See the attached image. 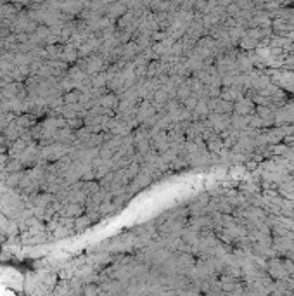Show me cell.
Listing matches in <instances>:
<instances>
[{"instance_id":"3","label":"cell","mask_w":294,"mask_h":296,"mask_svg":"<svg viewBox=\"0 0 294 296\" xmlns=\"http://www.w3.org/2000/svg\"><path fill=\"white\" fill-rule=\"evenodd\" d=\"M184 102H185V107H187V109H194V107L197 106V102H196V97H187Z\"/></svg>"},{"instance_id":"4","label":"cell","mask_w":294,"mask_h":296,"mask_svg":"<svg viewBox=\"0 0 294 296\" xmlns=\"http://www.w3.org/2000/svg\"><path fill=\"white\" fill-rule=\"evenodd\" d=\"M68 211H69V215H80V213H81V208L76 206V204H71V206L68 208Z\"/></svg>"},{"instance_id":"2","label":"cell","mask_w":294,"mask_h":296,"mask_svg":"<svg viewBox=\"0 0 294 296\" xmlns=\"http://www.w3.org/2000/svg\"><path fill=\"white\" fill-rule=\"evenodd\" d=\"M116 102H118V101H116V97L109 94L107 97H102V102H101V104H102L104 107H106V106H107V107H114V106H116Z\"/></svg>"},{"instance_id":"5","label":"cell","mask_w":294,"mask_h":296,"mask_svg":"<svg viewBox=\"0 0 294 296\" xmlns=\"http://www.w3.org/2000/svg\"><path fill=\"white\" fill-rule=\"evenodd\" d=\"M64 101L69 102V104H71L73 101H78V94H68L66 97H64Z\"/></svg>"},{"instance_id":"1","label":"cell","mask_w":294,"mask_h":296,"mask_svg":"<svg viewBox=\"0 0 294 296\" xmlns=\"http://www.w3.org/2000/svg\"><path fill=\"white\" fill-rule=\"evenodd\" d=\"M168 92L164 89H159V90H156L154 92V102H156V107H159V106H164L168 102Z\"/></svg>"},{"instance_id":"6","label":"cell","mask_w":294,"mask_h":296,"mask_svg":"<svg viewBox=\"0 0 294 296\" xmlns=\"http://www.w3.org/2000/svg\"><path fill=\"white\" fill-rule=\"evenodd\" d=\"M88 223H90V220H88V218H80V220H76V227L88 225Z\"/></svg>"}]
</instances>
